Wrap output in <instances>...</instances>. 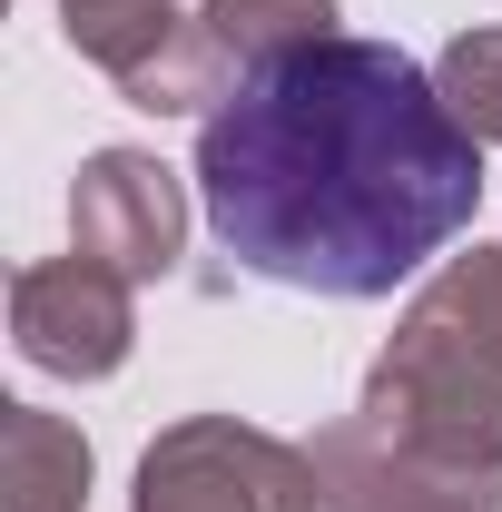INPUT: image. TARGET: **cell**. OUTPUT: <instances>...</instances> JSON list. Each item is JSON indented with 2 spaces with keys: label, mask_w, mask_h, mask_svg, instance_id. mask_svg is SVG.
<instances>
[{
  "label": "cell",
  "mask_w": 502,
  "mask_h": 512,
  "mask_svg": "<svg viewBox=\"0 0 502 512\" xmlns=\"http://www.w3.org/2000/svg\"><path fill=\"white\" fill-rule=\"evenodd\" d=\"M217 247L296 296H394L483 207V138L394 40H286L207 109Z\"/></svg>",
  "instance_id": "obj_1"
}]
</instances>
